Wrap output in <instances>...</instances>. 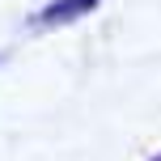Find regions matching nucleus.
<instances>
[{"label":"nucleus","instance_id":"1","mask_svg":"<svg viewBox=\"0 0 161 161\" xmlns=\"http://www.w3.org/2000/svg\"><path fill=\"white\" fill-rule=\"evenodd\" d=\"M97 4H102V0H55V4H47L42 13H34L30 25L34 30H38V25H68V21H76V17L93 13Z\"/></svg>","mask_w":161,"mask_h":161},{"label":"nucleus","instance_id":"2","mask_svg":"<svg viewBox=\"0 0 161 161\" xmlns=\"http://www.w3.org/2000/svg\"><path fill=\"white\" fill-rule=\"evenodd\" d=\"M153 161H161V153H157V157H153Z\"/></svg>","mask_w":161,"mask_h":161}]
</instances>
